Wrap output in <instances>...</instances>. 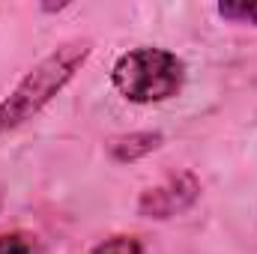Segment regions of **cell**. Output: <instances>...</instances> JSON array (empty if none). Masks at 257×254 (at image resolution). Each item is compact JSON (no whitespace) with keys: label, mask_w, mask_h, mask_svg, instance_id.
Listing matches in <instances>:
<instances>
[{"label":"cell","mask_w":257,"mask_h":254,"mask_svg":"<svg viewBox=\"0 0 257 254\" xmlns=\"http://www.w3.org/2000/svg\"><path fill=\"white\" fill-rule=\"evenodd\" d=\"M0 254H42V242L33 230L15 227L0 233Z\"/></svg>","instance_id":"cell-5"},{"label":"cell","mask_w":257,"mask_h":254,"mask_svg":"<svg viewBox=\"0 0 257 254\" xmlns=\"http://www.w3.org/2000/svg\"><path fill=\"white\" fill-rule=\"evenodd\" d=\"M0 206H3V189H0Z\"/></svg>","instance_id":"cell-8"},{"label":"cell","mask_w":257,"mask_h":254,"mask_svg":"<svg viewBox=\"0 0 257 254\" xmlns=\"http://www.w3.org/2000/svg\"><path fill=\"white\" fill-rule=\"evenodd\" d=\"M218 18L230 21V24H248L257 27V0H224L215 6Z\"/></svg>","instance_id":"cell-7"},{"label":"cell","mask_w":257,"mask_h":254,"mask_svg":"<svg viewBox=\"0 0 257 254\" xmlns=\"http://www.w3.org/2000/svg\"><path fill=\"white\" fill-rule=\"evenodd\" d=\"M90 54H93V39L72 36L54 45L45 57H39L0 102V138H9L12 132L36 120L75 81V75L84 69Z\"/></svg>","instance_id":"cell-1"},{"label":"cell","mask_w":257,"mask_h":254,"mask_svg":"<svg viewBox=\"0 0 257 254\" xmlns=\"http://www.w3.org/2000/svg\"><path fill=\"white\" fill-rule=\"evenodd\" d=\"M186 60L159 45H138L123 51L111 66V87L132 105H162L183 93Z\"/></svg>","instance_id":"cell-2"},{"label":"cell","mask_w":257,"mask_h":254,"mask_svg":"<svg viewBox=\"0 0 257 254\" xmlns=\"http://www.w3.org/2000/svg\"><path fill=\"white\" fill-rule=\"evenodd\" d=\"M203 194V183L194 171H177V174H168L162 183L156 186H147V189L138 194V215L141 218H150V221H168V218H177L183 212H189L194 203L200 200Z\"/></svg>","instance_id":"cell-3"},{"label":"cell","mask_w":257,"mask_h":254,"mask_svg":"<svg viewBox=\"0 0 257 254\" xmlns=\"http://www.w3.org/2000/svg\"><path fill=\"white\" fill-rule=\"evenodd\" d=\"M162 144H165V135L159 129H138V132H126V135H114L105 144V153L117 165H132V162L153 156Z\"/></svg>","instance_id":"cell-4"},{"label":"cell","mask_w":257,"mask_h":254,"mask_svg":"<svg viewBox=\"0 0 257 254\" xmlns=\"http://www.w3.org/2000/svg\"><path fill=\"white\" fill-rule=\"evenodd\" d=\"M84 254H144V239L135 233H111L90 245Z\"/></svg>","instance_id":"cell-6"}]
</instances>
